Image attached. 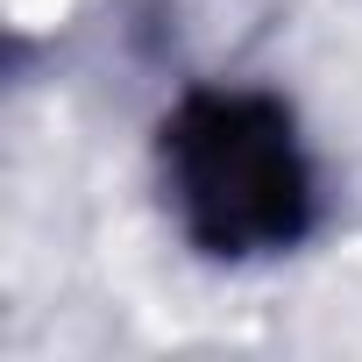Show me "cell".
Returning a JSON list of instances; mask_svg holds the SVG:
<instances>
[{
  "mask_svg": "<svg viewBox=\"0 0 362 362\" xmlns=\"http://www.w3.org/2000/svg\"><path fill=\"white\" fill-rule=\"evenodd\" d=\"M177 221L214 256H256L284 249L305 221V156L291 142V121L270 100L249 93H199L170 121L163 142Z\"/></svg>",
  "mask_w": 362,
  "mask_h": 362,
  "instance_id": "obj_1",
  "label": "cell"
}]
</instances>
